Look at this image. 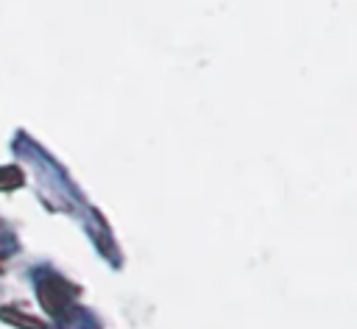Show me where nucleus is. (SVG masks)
<instances>
[{
  "label": "nucleus",
  "mask_w": 357,
  "mask_h": 329,
  "mask_svg": "<svg viewBox=\"0 0 357 329\" xmlns=\"http://www.w3.org/2000/svg\"><path fill=\"white\" fill-rule=\"evenodd\" d=\"M36 296H39V301H42V307L50 312V318H56V321H61V323H67L73 315H75V296H78V290L67 282V279H61L59 273H45V276H39V282H36Z\"/></svg>",
  "instance_id": "f257e3e1"
},
{
  "label": "nucleus",
  "mask_w": 357,
  "mask_h": 329,
  "mask_svg": "<svg viewBox=\"0 0 357 329\" xmlns=\"http://www.w3.org/2000/svg\"><path fill=\"white\" fill-rule=\"evenodd\" d=\"M0 321H6L14 329H47V323L42 318L28 315V312H20L17 307H0Z\"/></svg>",
  "instance_id": "f03ea898"
},
{
  "label": "nucleus",
  "mask_w": 357,
  "mask_h": 329,
  "mask_svg": "<svg viewBox=\"0 0 357 329\" xmlns=\"http://www.w3.org/2000/svg\"><path fill=\"white\" fill-rule=\"evenodd\" d=\"M22 181H25V176L20 167H11V164L0 167V190H17Z\"/></svg>",
  "instance_id": "7ed1b4c3"
}]
</instances>
